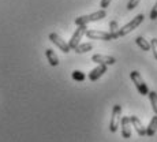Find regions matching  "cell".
<instances>
[{"mask_svg":"<svg viewBox=\"0 0 157 142\" xmlns=\"http://www.w3.org/2000/svg\"><path fill=\"white\" fill-rule=\"evenodd\" d=\"M149 98H150V104H152V108L155 111V113L157 115V93L156 92H149Z\"/></svg>","mask_w":157,"mask_h":142,"instance_id":"obj_17","label":"cell"},{"mask_svg":"<svg viewBox=\"0 0 157 142\" xmlns=\"http://www.w3.org/2000/svg\"><path fill=\"white\" fill-rule=\"evenodd\" d=\"M85 36L90 40H102V41H111V40H115L113 34L111 33H105V32H101V30H86Z\"/></svg>","mask_w":157,"mask_h":142,"instance_id":"obj_5","label":"cell"},{"mask_svg":"<svg viewBox=\"0 0 157 142\" xmlns=\"http://www.w3.org/2000/svg\"><path fill=\"white\" fill-rule=\"evenodd\" d=\"M130 77H131V81L134 82V85L138 89L140 94H142V96H147V94H149V89H147L146 83L144 82V79H142V77H141L140 72H138V71H131V72H130Z\"/></svg>","mask_w":157,"mask_h":142,"instance_id":"obj_3","label":"cell"},{"mask_svg":"<svg viewBox=\"0 0 157 142\" xmlns=\"http://www.w3.org/2000/svg\"><path fill=\"white\" fill-rule=\"evenodd\" d=\"M140 2H141V0H130V2L127 3V10H128V11L134 10V8L137 7L138 4H140Z\"/></svg>","mask_w":157,"mask_h":142,"instance_id":"obj_20","label":"cell"},{"mask_svg":"<svg viewBox=\"0 0 157 142\" xmlns=\"http://www.w3.org/2000/svg\"><path fill=\"white\" fill-rule=\"evenodd\" d=\"M107 72V66L105 64H100L98 67H96V68H93L92 71H90V74H89V79L92 81V82H94V81H97L100 77H102V75Z\"/></svg>","mask_w":157,"mask_h":142,"instance_id":"obj_11","label":"cell"},{"mask_svg":"<svg viewBox=\"0 0 157 142\" xmlns=\"http://www.w3.org/2000/svg\"><path fill=\"white\" fill-rule=\"evenodd\" d=\"M144 15L142 14H140V15H137V17L134 18V19H131L128 23H126L124 26H123L122 29H119V32H117V34H119V37H123V36H126V34H128V33H131L134 29H137L138 26L142 23V21H144Z\"/></svg>","mask_w":157,"mask_h":142,"instance_id":"obj_2","label":"cell"},{"mask_svg":"<svg viewBox=\"0 0 157 142\" xmlns=\"http://www.w3.org/2000/svg\"><path fill=\"white\" fill-rule=\"evenodd\" d=\"M120 125H122L123 138H131V120H130V116H123L120 119Z\"/></svg>","mask_w":157,"mask_h":142,"instance_id":"obj_10","label":"cell"},{"mask_svg":"<svg viewBox=\"0 0 157 142\" xmlns=\"http://www.w3.org/2000/svg\"><path fill=\"white\" fill-rule=\"evenodd\" d=\"M86 25H79L78 26V29L74 32V34L71 36L70 41H68V47H70V49H75L77 48V45L81 43V38L83 37V34L86 33Z\"/></svg>","mask_w":157,"mask_h":142,"instance_id":"obj_6","label":"cell"},{"mask_svg":"<svg viewBox=\"0 0 157 142\" xmlns=\"http://www.w3.org/2000/svg\"><path fill=\"white\" fill-rule=\"evenodd\" d=\"M107 17V11L105 10H98L93 14H89V15H82V17H78L75 19V25L79 26V25H87L90 22H97V21L102 19V18Z\"/></svg>","mask_w":157,"mask_h":142,"instance_id":"obj_1","label":"cell"},{"mask_svg":"<svg viewBox=\"0 0 157 142\" xmlns=\"http://www.w3.org/2000/svg\"><path fill=\"white\" fill-rule=\"evenodd\" d=\"M149 18H150V19H152V21H156V19H157V2H156V4L153 6L152 11H150Z\"/></svg>","mask_w":157,"mask_h":142,"instance_id":"obj_21","label":"cell"},{"mask_svg":"<svg viewBox=\"0 0 157 142\" xmlns=\"http://www.w3.org/2000/svg\"><path fill=\"white\" fill-rule=\"evenodd\" d=\"M72 79H75V81H83L85 79V74H83L82 71H74L72 72Z\"/></svg>","mask_w":157,"mask_h":142,"instance_id":"obj_19","label":"cell"},{"mask_svg":"<svg viewBox=\"0 0 157 142\" xmlns=\"http://www.w3.org/2000/svg\"><path fill=\"white\" fill-rule=\"evenodd\" d=\"M45 55H47V59L51 66L56 67V66L59 64V59H57V56L55 55V52H53L52 49H45Z\"/></svg>","mask_w":157,"mask_h":142,"instance_id":"obj_13","label":"cell"},{"mask_svg":"<svg viewBox=\"0 0 157 142\" xmlns=\"http://www.w3.org/2000/svg\"><path fill=\"white\" fill-rule=\"evenodd\" d=\"M92 49H93V44L92 43H83V44L79 43L74 51L77 53H86V52H89V51H92Z\"/></svg>","mask_w":157,"mask_h":142,"instance_id":"obj_14","label":"cell"},{"mask_svg":"<svg viewBox=\"0 0 157 142\" xmlns=\"http://www.w3.org/2000/svg\"><path fill=\"white\" fill-rule=\"evenodd\" d=\"M120 119H122V107L116 104L112 108V115H111V123H109V130L112 132H116V130L119 129Z\"/></svg>","mask_w":157,"mask_h":142,"instance_id":"obj_4","label":"cell"},{"mask_svg":"<svg viewBox=\"0 0 157 142\" xmlns=\"http://www.w3.org/2000/svg\"><path fill=\"white\" fill-rule=\"evenodd\" d=\"M49 40L52 41V43L55 44L56 47L59 48L60 51H62V52L68 53V52L71 51V49H70V47H68V44H67V43H64V41H63L62 38H60L59 36L56 34V33H51V34H49Z\"/></svg>","mask_w":157,"mask_h":142,"instance_id":"obj_7","label":"cell"},{"mask_svg":"<svg viewBox=\"0 0 157 142\" xmlns=\"http://www.w3.org/2000/svg\"><path fill=\"white\" fill-rule=\"evenodd\" d=\"M92 60L98 64H105V66H112L116 63V59L113 56H108V55H93Z\"/></svg>","mask_w":157,"mask_h":142,"instance_id":"obj_9","label":"cell"},{"mask_svg":"<svg viewBox=\"0 0 157 142\" xmlns=\"http://www.w3.org/2000/svg\"><path fill=\"white\" fill-rule=\"evenodd\" d=\"M112 2V0H101V3H100V7L102 8V10H105V8L109 6V3Z\"/></svg>","mask_w":157,"mask_h":142,"instance_id":"obj_22","label":"cell"},{"mask_svg":"<svg viewBox=\"0 0 157 142\" xmlns=\"http://www.w3.org/2000/svg\"><path fill=\"white\" fill-rule=\"evenodd\" d=\"M150 49H152L155 59L157 60V38H152V41H150Z\"/></svg>","mask_w":157,"mask_h":142,"instance_id":"obj_18","label":"cell"},{"mask_svg":"<svg viewBox=\"0 0 157 142\" xmlns=\"http://www.w3.org/2000/svg\"><path fill=\"white\" fill-rule=\"evenodd\" d=\"M109 30H111V34H113V37H115V40L116 38H119V34H117V32H119V23L116 22V21H111V23H109Z\"/></svg>","mask_w":157,"mask_h":142,"instance_id":"obj_16","label":"cell"},{"mask_svg":"<svg viewBox=\"0 0 157 142\" xmlns=\"http://www.w3.org/2000/svg\"><path fill=\"white\" fill-rule=\"evenodd\" d=\"M156 131H157V115L152 117L149 126L146 127V135H149V137H153V135L156 134Z\"/></svg>","mask_w":157,"mask_h":142,"instance_id":"obj_12","label":"cell"},{"mask_svg":"<svg viewBox=\"0 0 157 142\" xmlns=\"http://www.w3.org/2000/svg\"><path fill=\"white\" fill-rule=\"evenodd\" d=\"M130 120H131V126L135 129V131H137V134L140 135V137L146 135V129L144 127V125H142V122H141L140 117L135 116V115H132V116H130Z\"/></svg>","mask_w":157,"mask_h":142,"instance_id":"obj_8","label":"cell"},{"mask_svg":"<svg viewBox=\"0 0 157 142\" xmlns=\"http://www.w3.org/2000/svg\"><path fill=\"white\" fill-rule=\"evenodd\" d=\"M135 43H137V45L142 51H150V43H147L144 37H137L135 38Z\"/></svg>","mask_w":157,"mask_h":142,"instance_id":"obj_15","label":"cell"}]
</instances>
